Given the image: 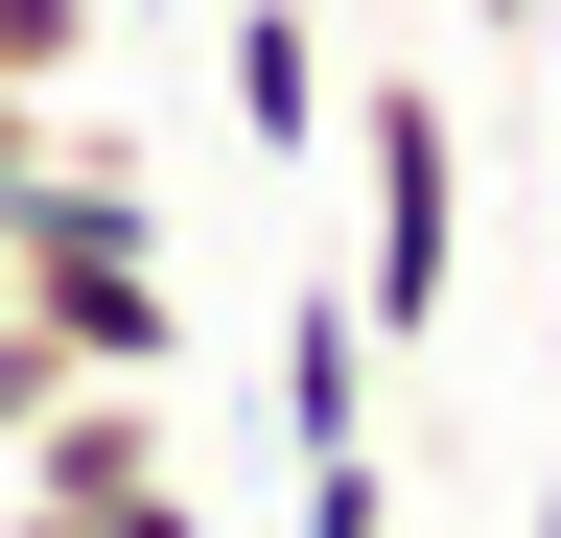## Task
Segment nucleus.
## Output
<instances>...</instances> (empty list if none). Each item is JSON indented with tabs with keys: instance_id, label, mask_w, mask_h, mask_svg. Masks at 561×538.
Wrapping results in <instances>:
<instances>
[{
	"instance_id": "obj_7",
	"label": "nucleus",
	"mask_w": 561,
	"mask_h": 538,
	"mask_svg": "<svg viewBox=\"0 0 561 538\" xmlns=\"http://www.w3.org/2000/svg\"><path fill=\"white\" fill-rule=\"evenodd\" d=\"M47 398H70V352H47V328H24V305H0V445H24V422H47Z\"/></svg>"
},
{
	"instance_id": "obj_8",
	"label": "nucleus",
	"mask_w": 561,
	"mask_h": 538,
	"mask_svg": "<svg viewBox=\"0 0 561 538\" xmlns=\"http://www.w3.org/2000/svg\"><path fill=\"white\" fill-rule=\"evenodd\" d=\"M47 141H70V117H47V94H0V211L47 187Z\"/></svg>"
},
{
	"instance_id": "obj_3",
	"label": "nucleus",
	"mask_w": 561,
	"mask_h": 538,
	"mask_svg": "<svg viewBox=\"0 0 561 538\" xmlns=\"http://www.w3.org/2000/svg\"><path fill=\"white\" fill-rule=\"evenodd\" d=\"M234 117H257V164H328L351 71H328V24H305V0H234Z\"/></svg>"
},
{
	"instance_id": "obj_10",
	"label": "nucleus",
	"mask_w": 561,
	"mask_h": 538,
	"mask_svg": "<svg viewBox=\"0 0 561 538\" xmlns=\"http://www.w3.org/2000/svg\"><path fill=\"white\" fill-rule=\"evenodd\" d=\"M0 305H24V257H0Z\"/></svg>"
},
{
	"instance_id": "obj_6",
	"label": "nucleus",
	"mask_w": 561,
	"mask_h": 538,
	"mask_svg": "<svg viewBox=\"0 0 561 538\" xmlns=\"http://www.w3.org/2000/svg\"><path fill=\"white\" fill-rule=\"evenodd\" d=\"M0 538H210V492H117V515H0Z\"/></svg>"
},
{
	"instance_id": "obj_4",
	"label": "nucleus",
	"mask_w": 561,
	"mask_h": 538,
	"mask_svg": "<svg viewBox=\"0 0 561 538\" xmlns=\"http://www.w3.org/2000/svg\"><path fill=\"white\" fill-rule=\"evenodd\" d=\"M94 47H117V0H0V94H70Z\"/></svg>"
},
{
	"instance_id": "obj_2",
	"label": "nucleus",
	"mask_w": 561,
	"mask_h": 538,
	"mask_svg": "<svg viewBox=\"0 0 561 538\" xmlns=\"http://www.w3.org/2000/svg\"><path fill=\"white\" fill-rule=\"evenodd\" d=\"M280 468H351V445H398V352H375V305H351V282H305V305H280Z\"/></svg>"
},
{
	"instance_id": "obj_9",
	"label": "nucleus",
	"mask_w": 561,
	"mask_h": 538,
	"mask_svg": "<svg viewBox=\"0 0 561 538\" xmlns=\"http://www.w3.org/2000/svg\"><path fill=\"white\" fill-rule=\"evenodd\" d=\"M468 24H515V47H561V0H468Z\"/></svg>"
},
{
	"instance_id": "obj_1",
	"label": "nucleus",
	"mask_w": 561,
	"mask_h": 538,
	"mask_svg": "<svg viewBox=\"0 0 561 538\" xmlns=\"http://www.w3.org/2000/svg\"><path fill=\"white\" fill-rule=\"evenodd\" d=\"M328 164H351V305H375V352H421V328L468 305V117L421 71H375L328 117Z\"/></svg>"
},
{
	"instance_id": "obj_5",
	"label": "nucleus",
	"mask_w": 561,
	"mask_h": 538,
	"mask_svg": "<svg viewBox=\"0 0 561 538\" xmlns=\"http://www.w3.org/2000/svg\"><path fill=\"white\" fill-rule=\"evenodd\" d=\"M280 538H421V515H398V445H351V468H305V515H280Z\"/></svg>"
}]
</instances>
